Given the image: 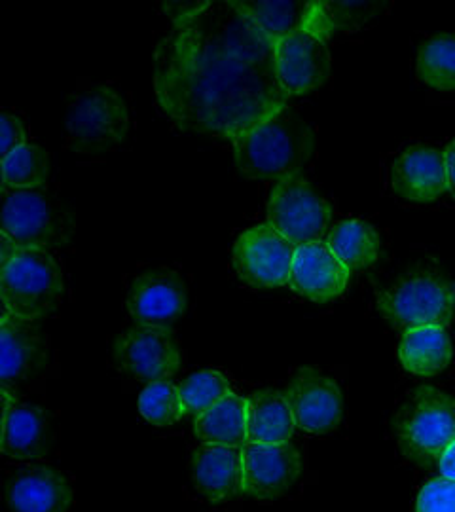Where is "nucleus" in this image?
Wrapping results in <instances>:
<instances>
[{
    "mask_svg": "<svg viewBox=\"0 0 455 512\" xmlns=\"http://www.w3.org/2000/svg\"><path fill=\"white\" fill-rule=\"evenodd\" d=\"M158 105L179 128L236 141L287 110L275 42L237 0H205L154 54Z\"/></svg>",
    "mask_w": 455,
    "mask_h": 512,
    "instance_id": "1",
    "label": "nucleus"
},
{
    "mask_svg": "<svg viewBox=\"0 0 455 512\" xmlns=\"http://www.w3.org/2000/svg\"><path fill=\"white\" fill-rule=\"evenodd\" d=\"M232 143L237 169L245 177L279 183L300 175L313 150V131L300 116L283 110Z\"/></svg>",
    "mask_w": 455,
    "mask_h": 512,
    "instance_id": "2",
    "label": "nucleus"
},
{
    "mask_svg": "<svg viewBox=\"0 0 455 512\" xmlns=\"http://www.w3.org/2000/svg\"><path fill=\"white\" fill-rule=\"evenodd\" d=\"M2 311L35 321L52 315L63 298V270L50 251L0 245Z\"/></svg>",
    "mask_w": 455,
    "mask_h": 512,
    "instance_id": "3",
    "label": "nucleus"
},
{
    "mask_svg": "<svg viewBox=\"0 0 455 512\" xmlns=\"http://www.w3.org/2000/svg\"><path fill=\"white\" fill-rule=\"evenodd\" d=\"M395 429L408 458L440 459L455 440V401L437 387H418L402 403Z\"/></svg>",
    "mask_w": 455,
    "mask_h": 512,
    "instance_id": "4",
    "label": "nucleus"
},
{
    "mask_svg": "<svg viewBox=\"0 0 455 512\" xmlns=\"http://www.w3.org/2000/svg\"><path fill=\"white\" fill-rule=\"evenodd\" d=\"M67 145L80 154L118 147L129 129L126 101L110 86H91L73 95L67 109Z\"/></svg>",
    "mask_w": 455,
    "mask_h": 512,
    "instance_id": "5",
    "label": "nucleus"
},
{
    "mask_svg": "<svg viewBox=\"0 0 455 512\" xmlns=\"http://www.w3.org/2000/svg\"><path fill=\"white\" fill-rule=\"evenodd\" d=\"M336 31L328 18L325 2L310 23L289 37L275 40V61L283 90L291 97L313 92L327 82L330 74L328 38Z\"/></svg>",
    "mask_w": 455,
    "mask_h": 512,
    "instance_id": "6",
    "label": "nucleus"
},
{
    "mask_svg": "<svg viewBox=\"0 0 455 512\" xmlns=\"http://www.w3.org/2000/svg\"><path fill=\"white\" fill-rule=\"evenodd\" d=\"M455 296L448 281L429 270H416L380 294L378 306L391 327L406 330L425 325H448Z\"/></svg>",
    "mask_w": 455,
    "mask_h": 512,
    "instance_id": "7",
    "label": "nucleus"
},
{
    "mask_svg": "<svg viewBox=\"0 0 455 512\" xmlns=\"http://www.w3.org/2000/svg\"><path fill=\"white\" fill-rule=\"evenodd\" d=\"M2 239L16 249L52 251L67 241L69 220L44 188L8 192L2 205Z\"/></svg>",
    "mask_w": 455,
    "mask_h": 512,
    "instance_id": "8",
    "label": "nucleus"
},
{
    "mask_svg": "<svg viewBox=\"0 0 455 512\" xmlns=\"http://www.w3.org/2000/svg\"><path fill=\"white\" fill-rule=\"evenodd\" d=\"M330 219V205L304 177H289L273 186L268 198V224L294 247L323 241Z\"/></svg>",
    "mask_w": 455,
    "mask_h": 512,
    "instance_id": "9",
    "label": "nucleus"
},
{
    "mask_svg": "<svg viewBox=\"0 0 455 512\" xmlns=\"http://www.w3.org/2000/svg\"><path fill=\"white\" fill-rule=\"evenodd\" d=\"M296 247L272 224H260L237 238L234 268L241 281L258 289H273L289 283Z\"/></svg>",
    "mask_w": 455,
    "mask_h": 512,
    "instance_id": "10",
    "label": "nucleus"
},
{
    "mask_svg": "<svg viewBox=\"0 0 455 512\" xmlns=\"http://www.w3.org/2000/svg\"><path fill=\"white\" fill-rule=\"evenodd\" d=\"M114 361L122 372L148 385L177 374L181 351L167 327L137 325L118 338Z\"/></svg>",
    "mask_w": 455,
    "mask_h": 512,
    "instance_id": "11",
    "label": "nucleus"
},
{
    "mask_svg": "<svg viewBox=\"0 0 455 512\" xmlns=\"http://www.w3.org/2000/svg\"><path fill=\"white\" fill-rule=\"evenodd\" d=\"M296 427L311 435H327L338 427L344 399L338 384L313 368H302L292 376L285 393Z\"/></svg>",
    "mask_w": 455,
    "mask_h": 512,
    "instance_id": "12",
    "label": "nucleus"
},
{
    "mask_svg": "<svg viewBox=\"0 0 455 512\" xmlns=\"http://www.w3.org/2000/svg\"><path fill=\"white\" fill-rule=\"evenodd\" d=\"M302 475L300 452L289 444H245L243 488L255 499H277L287 494Z\"/></svg>",
    "mask_w": 455,
    "mask_h": 512,
    "instance_id": "13",
    "label": "nucleus"
},
{
    "mask_svg": "<svg viewBox=\"0 0 455 512\" xmlns=\"http://www.w3.org/2000/svg\"><path fill=\"white\" fill-rule=\"evenodd\" d=\"M128 310L139 325H171L186 310L184 279L171 270L139 275L129 289Z\"/></svg>",
    "mask_w": 455,
    "mask_h": 512,
    "instance_id": "14",
    "label": "nucleus"
},
{
    "mask_svg": "<svg viewBox=\"0 0 455 512\" xmlns=\"http://www.w3.org/2000/svg\"><path fill=\"white\" fill-rule=\"evenodd\" d=\"M389 183L395 196L402 200L435 202L448 192L444 152L425 145L404 150L391 165Z\"/></svg>",
    "mask_w": 455,
    "mask_h": 512,
    "instance_id": "15",
    "label": "nucleus"
},
{
    "mask_svg": "<svg viewBox=\"0 0 455 512\" xmlns=\"http://www.w3.org/2000/svg\"><path fill=\"white\" fill-rule=\"evenodd\" d=\"M349 274L327 241H317L296 247L289 285L313 302H327L346 291Z\"/></svg>",
    "mask_w": 455,
    "mask_h": 512,
    "instance_id": "16",
    "label": "nucleus"
},
{
    "mask_svg": "<svg viewBox=\"0 0 455 512\" xmlns=\"http://www.w3.org/2000/svg\"><path fill=\"white\" fill-rule=\"evenodd\" d=\"M48 359V342L35 321L2 311L0 317V380L10 387L37 374Z\"/></svg>",
    "mask_w": 455,
    "mask_h": 512,
    "instance_id": "17",
    "label": "nucleus"
},
{
    "mask_svg": "<svg viewBox=\"0 0 455 512\" xmlns=\"http://www.w3.org/2000/svg\"><path fill=\"white\" fill-rule=\"evenodd\" d=\"M2 454L12 459H37L50 446V418L35 404L21 403L2 387Z\"/></svg>",
    "mask_w": 455,
    "mask_h": 512,
    "instance_id": "18",
    "label": "nucleus"
},
{
    "mask_svg": "<svg viewBox=\"0 0 455 512\" xmlns=\"http://www.w3.org/2000/svg\"><path fill=\"white\" fill-rule=\"evenodd\" d=\"M196 490L209 501H232L245 494L243 488V448L239 446H200L190 463Z\"/></svg>",
    "mask_w": 455,
    "mask_h": 512,
    "instance_id": "19",
    "label": "nucleus"
},
{
    "mask_svg": "<svg viewBox=\"0 0 455 512\" xmlns=\"http://www.w3.org/2000/svg\"><path fill=\"white\" fill-rule=\"evenodd\" d=\"M6 499L14 512H67L73 503V490L59 471L37 467L10 480Z\"/></svg>",
    "mask_w": 455,
    "mask_h": 512,
    "instance_id": "20",
    "label": "nucleus"
},
{
    "mask_svg": "<svg viewBox=\"0 0 455 512\" xmlns=\"http://www.w3.org/2000/svg\"><path fill=\"white\" fill-rule=\"evenodd\" d=\"M194 431L203 444L243 448L249 444V399L228 395L196 418Z\"/></svg>",
    "mask_w": 455,
    "mask_h": 512,
    "instance_id": "21",
    "label": "nucleus"
},
{
    "mask_svg": "<svg viewBox=\"0 0 455 512\" xmlns=\"http://www.w3.org/2000/svg\"><path fill=\"white\" fill-rule=\"evenodd\" d=\"M401 363L416 376H435L452 361V342L444 325H425L402 332Z\"/></svg>",
    "mask_w": 455,
    "mask_h": 512,
    "instance_id": "22",
    "label": "nucleus"
},
{
    "mask_svg": "<svg viewBox=\"0 0 455 512\" xmlns=\"http://www.w3.org/2000/svg\"><path fill=\"white\" fill-rule=\"evenodd\" d=\"M296 429L291 406L283 393L262 389L249 397V442L289 444Z\"/></svg>",
    "mask_w": 455,
    "mask_h": 512,
    "instance_id": "23",
    "label": "nucleus"
},
{
    "mask_svg": "<svg viewBox=\"0 0 455 512\" xmlns=\"http://www.w3.org/2000/svg\"><path fill=\"white\" fill-rule=\"evenodd\" d=\"M239 8L255 21L258 29L275 40L289 37L304 29L319 10V2L313 0H237Z\"/></svg>",
    "mask_w": 455,
    "mask_h": 512,
    "instance_id": "24",
    "label": "nucleus"
},
{
    "mask_svg": "<svg viewBox=\"0 0 455 512\" xmlns=\"http://www.w3.org/2000/svg\"><path fill=\"white\" fill-rule=\"evenodd\" d=\"M327 243L349 272L372 266L380 256L378 234L363 220L336 222L328 232Z\"/></svg>",
    "mask_w": 455,
    "mask_h": 512,
    "instance_id": "25",
    "label": "nucleus"
},
{
    "mask_svg": "<svg viewBox=\"0 0 455 512\" xmlns=\"http://www.w3.org/2000/svg\"><path fill=\"white\" fill-rule=\"evenodd\" d=\"M50 175V158L44 148L25 143L2 156V190L4 194L14 190L42 188Z\"/></svg>",
    "mask_w": 455,
    "mask_h": 512,
    "instance_id": "26",
    "label": "nucleus"
},
{
    "mask_svg": "<svg viewBox=\"0 0 455 512\" xmlns=\"http://www.w3.org/2000/svg\"><path fill=\"white\" fill-rule=\"evenodd\" d=\"M418 78L427 88L438 92H454V35H438L423 42L418 54Z\"/></svg>",
    "mask_w": 455,
    "mask_h": 512,
    "instance_id": "27",
    "label": "nucleus"
},
{
    "mask_svg": "<svg viewBox=\"0 0 455 512\" xmlns=\"http://www.w3.org/2000/svg\"><path fill=\"white\" fill-rule=\"evenodd\" d=\"M182 401L188 416L198 418L211 406L232 395L228 378L219 370H200L190 374L181 385Z\"/></svg>",
    "mask_w": 455,
    "mask_h": 512,
    "instance_id": "28",
    "label": "nucleus"
},
{
    "mask_svg": "<svg viewBox=\"0 0 455 512\" xmlns=\"http://www.w3.org/2000/svg\"><path fill=\"white\" fill-rule=\"evenodd\" d=\"M139 412L148 423L158 427L181 421L186 416L181 389L169 380L146 385L139 397Z\"/></svg>",
    "mask_w": 455,
    "mask_h": 512,
    "instance_id": "29",
    "label": "nucleus"
},
{
    "mask_svg": "<svg viewBox=\"0 0 455 512\" xmlns=\"http://www.w3.org/2000/svg\"><path fill=\"white\" fill-rule=\"evenodd\" d=\"M416 512H455V480L440 475L419 490Z\"/></svg>",
    "mask_w": 455,
    "mask_h": 512,
    "instance_id": "30",
    "label": "nucleus"
},
{
    "mask_svg": "<svg viewBox=\"0 0 455 512\" xmlns=\"http://www.w3.org/2000/svg\"><path fill=\"white\" fill-rule=\"evenodd\" d=\"M25 128L18 116L2 112L0 114V154L6 156L12 150L25 145Z\"/></svg>",
    "mask_w": 455,
    "mask_h": 512,
    "instance_id": "31",
    "label": "nucleus"
},
{
    "mask_svg": "<svg viewBox=\"0 0 455 512\" xmlns=\"http://www.w3.org/2000/svg\"><path fill=\"white\" fill-rule=\"evenodd\" d=\"M446 156V175H448V194L455 200V139L444 150Z\"/></svg>",
    "mask_w": 455,
    "mask_h": 512,
    "instance_id": "32",
    "label": "nucleus"
},
{
    "mask_svg": "<svg viewBox=\"0 0 455 512\" xmlns=\"http://www.w3.org/2000/svg\"><path fill=\"white\" fill-rule=\"evenodd\" d=\"M438 467H440V475L455 480V440L452 442V446L444 452V456L438 459Z\"/></svg>",
    "mask_w": 455,
    "mask_h": 512,
    "instance_id": "33",
    "label": "nucleus"
}]
</instances>
